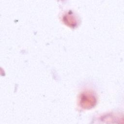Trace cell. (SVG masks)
<instances>
[{
	"instance_id": "cell-1",
	"label": "cell",
	"mask_w": 124,
	"mask_h": 124,
	"mask_svg": "<svg viewBox=\"0 0 124 124\" xmlns=\"http://www.w3.org/2000/svg\"><path fill=\"white\" fill-rule=\"evenodd\" d=\"M81 104L85 108H90V106H93L95 102V99L93 96L90 94H83L81 97Z\"/></svg>"
}]
</instances>
